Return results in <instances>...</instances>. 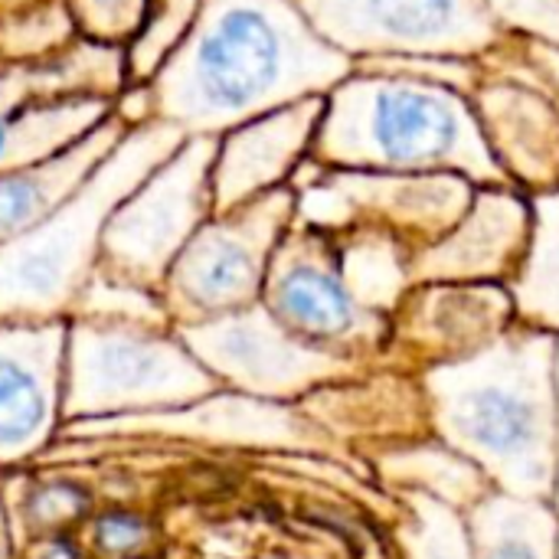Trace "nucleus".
I'll return each instance as SVG.
<instances>
[{"mask_svg":"<svg viewBox=\"0 0 559 559\" xmlns=\"http://www.w3.org/2000/svg\"><path fill=\"white\" fill-rule=\"evenodd\" d=\"M354 59L298 0H200L193 23L144 82L151 118L180 134H223L272 108L328 95Z\"/></svg>","mask_w":559,"mask_h":559,"instance_id":"1","label":"nucleus"},{"mask_svg":"<svg viewBox=\"0 0 559 559\" xmlns=\"http://www.w3.org/2000/svg\"><path fill=\"white\" fill-rule=\"evenodd\" d=\"M557 341L514 324L485 350L416 373L429 432L475 462L495 491L540 501L554 495Z\"/></svg>","mask_w":559,"mask_h":559,"instance_id":"2","label":"nucleus"},{"mask_svg":"<svg viewBox=\"0 0 559 559\" xmlns=\"http://www.w3.org/2000/svg\"><path fill=\"white\" fill-rule=\"evenodd\" d=\"M308 157L324 170L459 174L475 187L508 183L465 92L367 69H354L324 95Z\"/></svg>","mask_w":559,"mask_h":559,"instance_id":"3","label":"nucleus"},{"mask_svg":"<svg viewBox=\"0 0 559 559\" xmlns=\"http://www.w3.org/2000/svg\"><path fill=\"white\" fill-rule=\"evenodd\" d=\"M167 121L131 124L105 160L43 223L0 246V321H66L98 272L115 206L183 141Z\"/></svg>","mask_w":559,"mask_h":559,"instance_id":"4","label":"nucleus"},{"mask_svg":"<svg viewBox=\"0 0 559 559\" xmlns=\"http://www.w3.org/2000/svg\"><path fill=\"white\" fill-rule=\"evenodd\" d=\"M216 377L167 324L66 318L62 419H121L200 403Z\"/></svg>","mask_w":559,"mask_h":559,"instance_id":"5","label":"nucleus"},{"mask_svg":"<svg viewBox=\"0 0 559 559\" xmlns=\"http://www.w3.org/2000/svg\"><path fill=\"white\" fill-rule=\"evenodd\" d=\"M295 206L298 193L285 183L239 206L210 213L160 282L170 324H197L255 305L269 262L295 223Z\"/></svg>","mask_w":559,"mask_h":559,"instance_id":"6","label":"nucleus"},{"mask_svg":"<svg viewBox=\"0 0 559 559\" xmlns=\"http://www.w3.org/2000/svg\"><path fill=\"white\" fill-rule=\"evenodd\" d=\"M295 223L341 233L380 226L413 252L445 236L468 210L475 183L459 174L324 170L311 157L295 170Z\"/></svg>","mask_w":559,"mask_h":559,"instance_id":"7","label":"nucleus"},{"mask_svg":"<svg viewBox=\"0 0 559 559\" xmlns=\"http://www.w3.org/2000/svg\"><path fill=\"white\" fill-rule=\"evenodd\" d=\"M213 134H187L108 216L98 269L160 292L183 242L210 219Z\"/></svg>","mask_w":559,"mask_h":559,"instance_id":"8","label":"nucleus"},{"mask_svg":"<svg viewBox=\"0 0 559 559\" xmlns=\"http://www.w3.org/2000/svg\"><path fill=\"white\" fill-rule=\"evenodd\" d=\"M269 314L295 337L364 360L380 364L390 341V318L370 311L344 278L334 233L292 223L282 236L259 298Z\"/></svg>","mask_w":559,"mask_h":559,"instance_id":"9","label":"nucleus"},{"mask_svg":"<svg viewBox=\"0 0 559 559\" xmlns=\"http://www.w3.org/2000/svg\"><path fill=\"white\" fill-rule=\"evenodd\" d=\"M174 331L219 386L226 383L236 393L272 403L305 400L373 367L295 337L262 301L197 324H177Z\"/></svg>","mask_w":559,"mask_h":559,"instance_id":"10","label":"nucleus"},{"mask_svg":"<svg viewBox=\"0 0 559 559\" xmlns=\"http://www.w3.org/2000/svg\"><path fill=\"white\" fill-rule=\"evenodd\" d=\"M468 98L511 187L527 197L559 187V85L527 39L504 36L478 56Z\"/></svg>","mask_w":559,"mask_h":559,"instance_id":"11","label":"nucleus"},{"mask_svg":"<svg viewBox=\"0 0 559 559\" xmlns=\"http://www.w3.org/2000/svg\"><path fill=\"white\" fill-rule=\"evenodd\" d=\"M308 23L344 56L478 59L504 33L485 0H298Z\"/></svg>","mask_w":559,"mask_h":559,"instance_id":"12","label":"nucleus"},{"mask_svg":"<svg viewBox=\"0 0 559 559\" xmlns=\"http://www.w3.org/2000/svg\"><path fill=\"white\" fill-rule=\"evenodd\" d=\"M508 285L495 282H419L390 314L383 367L423 373L436 364L472 357L514 328Z\"/></svg>","mask_w":559,"mask_h":559,"instance_id":"13","label":"nucleus"},{"mask_svg":"<svg viewBox=\"0 0 559 559\" xmlns=\"http://www.w3.org/2000/svg\"><path fill=\"white\" fill-rule=\"evenodd\" d=\"M66 321H0V465L36 455L62 416Z\"/></svg>","mask_w":559,"mask_h":559,"instance_id":"14","label":"nucleus"},{"mask_svg":"<svg viewBox=\"0 0 559 559\" xmlns=\"http://www.w3.org/2000/svg\"><path fill=\"white\" fill-rule=\"evenodd\" d=\"M531 233V197L511 183L475 187L465 216L436 242L413 252L419 282H495L508 285Z\"/></svg>","mask_w":559,"mask_h":559,"instance_id":"15","label":"nucleus"},{"mask_svg":"<svg viewBox=\"0 0 559 559\" xmlns=\"http://www.w3.org/2000/svg\"><path fill=\"white\" fill-rule=\"evenodd\" d=\"M324 98H301L216 134L213 206L229 210L292 183L308 160ZM213 210V213H216Z\"/></svg>","mask_w":559,"mask_h":559,"instance_id":"16","label":"nucleus"},{"mask_svg":"<svg viewBox=\"0 0 559 559\" xmlns=\"http://www.w3.org/2000/svg\"><path fill=\"white\" fill-rule=\"evenodd\" d=\"M98 432L115 429H157V432H180V436H200L213 442H236V445H265V449H305V452H324L331 449L328 436H321L318 426H311L298 409L288 403H272L246 393H213L200 403L167 409V413H147V416H121V419H95L85 423Z\"/></svg>","mask_w":559,"mask_h":559,"instance_id":"17","label":"nucleus"},{"mask_svg":"<svg viewBox=\"0 0 559 559\" xmlns=\"http://www.w3.org/2000/svg\"><path fill=\"white\" fill-rule=\"evenodd\" d=\"M118 115L72 141L69 147L20 167L0 170V246L23 236L36 223H43L66 197H72L82 180L105 160V154L128 131Z\"/></svg>","mask_w":559,"mask_h":559,"instance_id":"18","label":"nucleus"},{"mask_svg":"<svg viewBox=\"0 0 559 559\" xmlns=\"http://www.w3.org/2000/svg\"><path fill=\"white\" fill-rule=\"evenodd\" d=\"M115 115V98L102 92L0 98V170L43 160Z\"/></svg>","mask_w":559,"mask_h":559,"instance_id":"19","label":"nucleus"},{"mask_svg":"<svg viewBox=\"0 0 559 559\" xmlns=\"http://www.w3.org/2000/svg\"><path fill=\"white\" fill-rule=\"evenodd\" d=\"M377 475L390 491L429 495L455 511H472L495 488L485 472L436 436H419L380 449Z\"/></svg>","mask_w":559,"mask_h":559,"instance_id":"20","label":"nucleus"},{"mask_svg":"<svg viewBox=\"0 0 559 559\" xmlns=\"http://www.w3.org/2000/svg\"><path fill=\"white\" fill-rule=\"evenodd\" d=\"M465 521L475 559H559V514L550 501L491 491Z\"/></svg>","mask_w":559,"mask_h":559,"instance_id":"21","label":"nucleus"},{"mask_svg":"<svg viewBox=\"0 0 559 559\" xmlns=\"http://www.w3.org/2000/svg\"><path fill=\"white\" fill-rule=\"evenodd\" d=\"M508 292L521 328L559 337V187L531 197V233Z\"/></svg>","mask_w":559,"mask_h":559,"instance_id":"22","label":"nucleus"},{"mask_svg":"<svg viewBox=\"0 0 559 559\" xmlns=\"http://www.w3.org/2000/svg\"><path fill=\"white\" fill-rule=\"evenodd\" d=\"M337 259L354 295L380 314H393L413 288V249L380 226H350L334 233Z\"/></svg>","mask_w":559,"mask_h":559,"instance_id":"23","label":"nucleus"},{"mask_svg":"<svg viewBox=\"0 0 559 559\" xmlns=\"http://www.w3.org/2000/svg\"><path fill=\"white\" fill-rule=\"evenodd\" d=\"M396 547L403 559H475L462 511L416 491H396Z\"/></svg>","mask_w":559,"mask_h":559,"instance_id":"24","label":"nucleus"},{"mask_svg":"<svg viewBox=\"0 0 559 559\" xmlns=\"http://www.w3.org/2000/svg\"><path fill=\"white\" fill-rule=\"evenodd\" d=\"M200 0H151L144 23L131 36V43L121 49L124 59V85H144L160 62L174 52V46L183 39L187 26L193 23Z\"/></svg>","mask_w":559,"mask_h":559,"instance_id":"25","label":"nucleus"},{"mask_svg":"<svg viewBox=\"0 0 559 559\" xmlns=\"http://www.w3.org/2000/svg\"><path fill=\"white\" fill-rule=\"evenodd\" d=\"M69 318H98V321H134V324H170L164 298L157 288L128 282L121 275H111L98 269L85 288L79 292Z\"/></svg>","mask_w":559,"mask_h":559,"instance_id":"26","label":"nucleus"},{"mask_svg":"<svg viewBox=\"0 0 559 559\" xmlns=\"http://www.w3.org/2000/svg\"><path fill=\"white\" fill-rule=\"evenodd\" d=\"M147 3L151 0H62L75 36L111 49H124L131 43L144 23Z\"/></svg>","mask_w":559,"mask_h":559,"instance_id":"27","label":"nucleus"},{"mask_svg":"<svg viewBox=\"0 0 559 559\" xmlns=\"http://www.w3.org/2000/svg\"><path fill=\"white\" fill-rule=\"evenodd\" d=\"M504 36L559 49V0H485Z\"/></svg>","mask_w":559,"mask_h":559,"instance_id":"28","label":"nucleus"},{"mask_svg":"<svg viewBox=\"0 0 559 559\" xmlns=\"http://www.w3.org/2000/svg\"><path fill=\"white\" fill-rule=\"evenodd\" d=\"M147 540V531L138 518H124V514H111L98 521V550L108 557H124L134 554L141 544Z\"/></svg>","mask_w":559,"mask_h":559,"instance_id":"29","label":"nucleus"},{"mask_svg":"<svg viewBox=\"0 0 559 559\" xmlns=\"http://www.w3.org/2000/svg\"><path fill=\"white\" fill-rule=\"evenodd\" d=\"M531 49H534V56L544 62V69L554 75V82L559 85V49H550V46H537V43H531Z\"/></svg>","mask_w":559,"mask_h":559,"instance_id":"30","label":"nucleus"},{"mask_svg":"<svg viewBox=\"0 0 559 559\" xmlns=\"http://www.w3.org/2000/svg\"><path fill=\"white\" fill-rule=\"evenodd\" d=\"M557 400H559V341H557ZM550 504H554V511L559 514V426H557V485H554Z\"/></svg>","mask_w":559,"mask_h":559,"instance_id":"31","label":"nucleus"}]
</instances>
